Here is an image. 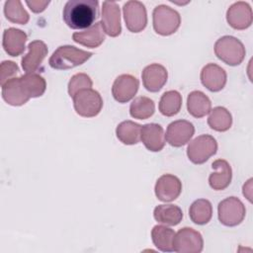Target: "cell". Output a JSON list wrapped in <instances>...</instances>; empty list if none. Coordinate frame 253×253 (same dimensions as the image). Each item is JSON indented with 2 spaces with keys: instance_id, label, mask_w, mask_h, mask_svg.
I'll return each instance as SVG.
<instances>
[{
  "instance_id": "obj_9",
  "label": "cell",
  "mask_w": 253,
  "mask_h": 253,
  "mask_svg": "<svg viewBox=\"0 0 253 253\" xmlns=\"http://www.w3.org/2000/svg\"><path fill=\"white\" fill-rule=\"evenodd\" d=\"M204 247L202 234L191 228L183 227L175 233L173 251L178 253H200Z\"/></svg>"
},
{
  "instance_id": "obj_8",
  "label": "cell",
  "mask_w": 253,
  "mask_h": 253,
  "mask_svg": "<svg viewBox=\"0 0 253 253\" xmlns=\"http://www.w3.org/2000/svg\"><path fill=\"white\" fill-rule=\"evenodd\" d=\"M245 206L236 197H228L222 200L217 207L218 219L225 226L240 224L245 217Z\"/></svg>"
},
{
  "instance_id": "obj_13",
  "label": "cell",
  "mask_w": 253,
  "mask_h": 253,
  "mask_svg": "<svg viewBox=\"0 0 253 253\" xmlns=\"http://www.w3.org/2000/svg\"><path fill=\"white\" fill-rule=\"evenodd\" d=\"M253 14L250 5L244 1L233 3L226 12V21L235 30H245L252 24Z\"/></svg>"
},
{
  "instance_id": "obj_1",
  "label": "cell",
  "mask_w": 253,
  "mask_h": 253,
  "mask_svg": "<svg viewBox=\"0 0 253 253\" xmlns=\"http://www.w3.org/2000/svg\"><path fill=\"white\" fill-rule=\"evenodd\" d=\"M45 88L46 83L43 77L37 73H26L2 85V98L11 106H22L31 98L41 97Z\"/></svg>"
},
{
  "instance_id": "obj_19",
  "label": "cell",
  "mask_w": 253,
  "mask_h": 253,
  "mask_svg": "<svg viewBox=\"0 0 253 253\" xmlns=\"http://www.w3.org/2000/svg\"><path fill=\"white\" fill-rule=\"evenodd\" d=\"M29 52L22 58V67L27 73H34L39 69L47 54V46L42 41H33L28 45Z\"/></svg>"
},
{
  "instance_id": "obj_27",
  "label": "cell",
  "mask_w": 253,
  "mask_h": 253,
  "mask_svg": "<svg viewBox=\"0 0 253 253\" xmlns=\"http://www.w3.org/2000/svg\"><path fill=\"white\" fill-rule=\"evenodd\" d=\"M189 216L191 220L199 225L208 223L212 216V207L209 200H196L189 209Z\"/></svg>"
},
{
  "instance_id": "obj_33",
  "label": "cell",
  "mask_w": 253,
  "mask_h": 253,
  "mask_svg": "<svg viewBox=\"0 0 253 253\" xmlns=\"http://www.w3.org/2000/svg\"><path fill=\"white\" fill-rule=\"evenodd\" d=\"M19 67L18 65L10 60H5L0 65V84L4 85L8 80L14 78V76L18 73Z\"/></svg>"
},
{
  "instance_id": "obj_26",
  "label": "cell",
  "mask_w": 253,
  "mask_h": 253,
  "mask_svg": "<svg viewBox=\"0 0 253 253\" xmlns=\"http://www.w3.org/2000/svg\"><path fill=\"white\" fill-rule=\"evenodd\" d=\"M175 232L165 225H155L151 230V239L157 249L162 252L173 251V240Z\"/></svg>"
},
{
  "instance_id": "obj_31",
  "label": "cell",
  "mask_w": 253,
  "mask_h": 253,
  "mask_svg": "<svg viewBox=\"0 0 253 253\" xmlns=\"http://www.w3.org/2000/svg\"><path fill=\"white\" fill-rule=\"evenodd\" d=\"M4 14L10 22L19 25H26L30 20L28 12L23 8L22 3L19 0L6 1L4 5Z\"/></svg>"
},
{
  "instance_id": "obj_30",
  "label": "cell",
  "mask_w": 253,
  "mask_h": 253,
  "mask_svg": "<svg viewBox=\"0 0 253 253\" xmlns=\"http://www.w3.org/2000/svg\"><path fill=\"white\" fill-rule=\"evenodd\" d=\"M155 112L154 102L144 96L136 97L129 106V114L132 118L138 120H146Z\"/></svg>"
},
{
  "instance_id": "obj_16",
  "label": "cell",
  "mask_w": 253,
  "mask_h": 253,
  "mask_svg": "<svg viewBox=\"0 0 253 253\" xmlns=\"http://www.w3.org/2000/svg\"><path fill=\"white\" fill-rule=\"evenodd\" d=\"M144 88L149 92H158L167 82L168 72L158 63H152L144 67L141 73Z\"/></svg>"
},
{
  "instance_id": "obj_20",
  "label": "cell",
  "mask_w": 253,
  "mask_h": 253,
  "mask_svg": "<svg viewBox=\"0 0 253 253\" xmlns=\"http://www.w3.org/2000/svg\"><path fill=\"white\" fill-rule=\"evenodd\" d=\"M211 168L214 171L209 177L210 186L216 191L227 188L232 178V170L229 163L224 159H216L212 162Z\"/></svg>"
},
{
  "instance_id": "obj_17",
  "label": "cell",
  "mask_w": 253,
  "mask_h": 253,
  "mask_svg": "<svg viewBox=\"0 0 253 253\" xmlns=\"http://www.w3.org/2000/svg\"><path fill=\"white\" fill-rule=\"evenodd\" d=\"M226 72L215 63H209L201 71L202 84L211 92L220 91L226 83Z\"/></svg>"
},
{
  "instance_id": "obj_18",
  "label": "cell",
  "mask_w": 253,
  "mask_h": 253,
  "mask_svg": "<svg viewBox=\"0 0 253 253\" xmlns=\"http://www.w3.org/2000/svg\"><path fill=\"white\" fill-rule=\"evenodd\" d=\"M140 140L149 151L158 152L162 150L166 141L163 127L154 123L142 126Z\"/></svg>"
},
{
  "instance_id": "obj_7",
  "label": "cell",
  "mask_w": 253,
  "mask_h": 253,
  "mask_svg": "<svg viewBox=\"0 0 253 253\" xmlns=\"http://www.w3.org/2000/svg\"><path fill=\"white\" fill-rule=\"evenodd\" d=\"M217 142L210 134H202L193 139L187 147V155L194 164H203L216 153Z\"/></svg>"
},
{
  "instance_id": "obj_24",
  "label": "cell",
  "mask_w": 253,
  "mask_h": 253,
  "mask_svg": "<svg viewBox=\"0 0 253 253\" xmlns=\"http://www.w3.org/2000/svg\"><path fill=\"white\" fill-rule=\"evenodd\" d=\"M153 216L159 223L173 226L180 223L183 218V211L175 205H159L154 209Z\"/></svg>"
},
{
  "instance_id": "obj_10",
  "label": "cell",
  "mask_w": 253,
  "mask_h": 253,
  "mask_svg": "<svg viewBox=\"0 0 253 253\" xmlns=\"http://www.w3.org/2000/svg\"><path fill=\"white\" fill-rule=\"evenodd\" d=\"M124 18L127 30L131 33H139L145 29L147 24V13L145 6L136 0L127 1L123 8Z\"/></svg>"
},
{
  "instance_id": "obj_34",
  "label": "cell",
  "mask_w": 253,
  "mask_h": 253,
  "mask_svg": "<svg viewBox=\"0 0 253 253\" xmlns=\"http://www.w3.org/2000/svg\"><path fill=\"white\" fill-rule=\"evenodd\" d=\"M29 8L34 13H41L45 10V8L48 6L49 1H39V0H32V1H26Z\"/></svg>"
},
{
  "instance_id": "obj_25",
  "label": "cell",
  "mask_w": 253,
  "mask_h": 253,
  "mask_svg": "<svg viewBox=\"0 0 253 253\" xmlns=\"http://www.w3.org/2000/svg\"><path fill=\"white\" fill-rule=\"evenodd\" d=\"M140 125L132 121H125L118 125L116 128V134L118 139L126 145L136 144L140 140L141 133Z\"/></svg>"
},
{
  "instance_id": "obj_12",
  "label": "cell",
  "mask_w": 253,
  "mask_h": 253,
  "mask_svg": "<svg viewBox=\"0 0 253 253\" xmlns=\"http://www.w3.org/2000/svg\"><path fill=\"white\" fill-rule=\"evenodd\" d=\"M138 87L139 81L136 77L131 74H122L115 79L112 94L117 102L126 103L134 97Z\"/></svg>"
},
{
  "instance_id": "obj_3",
  "label": "cell",
  "mask_w": 253,
  "mask_h": 253,
  "mask_svg": "<svg viewBox=\"0 0 253 253\" xmlns=\"http://www.w3.org/2000/svg\"><path fill=\"white\" fill-rule=\"evenodd\" d=\"M93 55L92 52L79 49L73 45H61L49 57L51 68L65 70L83 64Z\"/></svg>"
},
{
  "instance_id": "obj_11",
  "label": "cell",
  "mask_w": 253,
  "mask_h": 253,
  "mask_svg": "<svg viewBox=\"0 0 253 253\" xmlns=\"http://www.w3.org/2000/svg\"><path fill=\"white\" fill-rule=\"evenodd\" d=\"M194 133L195 127L192 123L186 120H178L167 126L165 139L170 145L180 147L189 142Z\"/></svg>"
},
{
  "instance_id": "obj_5",
  "label": "cell",
  "mask_w": 253,
  "mask_h": 253,
  "mask_svg": "<svg viewBox=\"0 0 253 253\" xmlns=\"http://www.w3.org/2000/svg\"><path fill=\"white\" fill-rule=\"evenodd\" d=\"M154 31L161 36L174 34L181 24L180 14L166 5H158L152 13Z\"/></svg>"
},
{
  "instance_id": "obj_6",
  "label": "cell",
  "mask_w": 253,
  "mask_h": 253,
  "mask_svg": "<svg viewBox=\"0 0 253 253\" xmlns=\"http://www.w3.org/2000/svg\"><path fill=\"white\" fill-rule=\"evenodd\" d=\"M72 99L76 113L84 118L96 117L103 107V99L100 93L92 88L80 90Z\"/></svg>"
},
{
  "instance_id": "obj_28",
  "label": "cell",
  "mask_w": 253,
  "mask_h": 253,
  "mask_svg": "<svg viewBox=\"0 0 253 253\" xmlns=\"http://www.w3.org/2000/svg\"><path fill=\"white\" fill-rule=\"evenodd\" d=\"M182 107V96L176 90L165 92L159 101V111L163 116L172 117L177 115Z\"/></svg>"
},
{
  "instance_id": "obj_4",
  "label": "cell",
  "mask_w": 253,
  "mask_h": 253,
  "mask_svg": "<svg viewBox=\"0 0 253 253\" xmlns=\"http://www.w3.org/2000/svg\"><path fill=\"white\" fill-rule=\"evenodd\" d=\"M214 53L224 63L235 66L243 61L246 51L238 39L232 36H223L215 42Z\"/></svg>"
},
{
  "instance_id": "obj_32",
  "label": "cell",
  "mask_w": 253,
  "mask_h": 253,
  "mask_svg": "<svg viewBox=\"0 0 253 253\" xmlns=\"http://www.w3.org/2000/svg\"><path fill=\"white\" fill-rule=\"evenodd\" d=\"M93 82L89 75L85 73H77L73 75L68 82V94L72 98L80 90L91 88Z\"/></svg>"
},
{
  "instance_id": "obj_29",
  "label": "cell",
  "mask_w": 253,
  "mask_h": 253,
  "mask_svg": "<svg viewBox=\"0 0 253 253\" xmlns=\"http://www.w3.org/2000/svg\"><path fill=\"white\" fill-rule=\"evenodd\" d=\"M208 125L216 131H226L232 125V117L229 111L223 107H215L210 112Z\"/></svg>"
},
{
  "instance_id": "obj_15",
  "label": "cell",
  "mask_w": 253,
  "mask_h": 253,
  "mask_svg": "<svg viewBox=\"0 0 253 253\" xmlns=\"http://www.w3.org/2000/svg\"><path fill=\"white\" fill-rule=\"evenodd\" d=\"M101 24L104 32L110 37H118L121 34V12L116 2H103Z\"/></svg>"
},
{
  "instance_id": "obj_2",
  "label": "cell",
  "mask_w": 253,
  "mask_h": 253,
  "mask_svg": "<svg viewBox=\"0 0 253 253\" xmlns=\"http://www.w3.org/2000/svg\"><path fill=\"white\" fill-rule=\"evenodd\" d=\"M98 8L97 0H69L63 8L62 18L73 30L88 29L98 17Z\"/></svg>"
},
{
  "instance_id": "obj_14",
  "label": "cell",
  "mask_w": 253,
  "mask_h": 253,
  "mask_svg": "<svg viewBox=\"0 0 253 253\" xmlns=\"http://www.w3.org/2000/svg\"><path fill=\"white\" fill-rule=\"evenodd\" d=\"M154 191L159 201L172 202L180 196L182 192V183L175 175L164 174L156 181Z\"/></svg>"
},
{
  "instance_id": "obj_23",
  "label": "cell",
  "mask_w": 253,
  "mask_h": 253,
  "mask_svg": "<svg viewBox=\"0 0 253 253\" xmlns=\"http://www.w3.org/2000/svg\"><path fill=\"white\" fill-rule=\"evenodd\" d=\"M187 109L191 116L203 118L211 110V102L202 91H192L187 98Z\"/></svg>"
},
{
  "instance_id": "obj_22",
  "label": "cell",
  "mask_w": 253,
  "mask_h": 253,
  "mask_svg": "<svg viewBox=\"0 0 253 253\" xmlns=\"http://www.w3.org/2000/svg\"><path fill=\"white\" fill-rule=\"evenodd\" d=\"M72 40L84 46L95 48L105 41V32L101 22L92 25L83 32H76L72 35Z\"/></svg>"
},
{
  "instance_id": "obj_21",
  "label": "cell",
  "mask_w": 253,
  "mask_h": 253,
  "mask_svg": "<svg viewBox=\"0 0 253 253\" xmlns=\"http://www.w3.org/2000/svg\"><path fill=\"white\" fill-rule=\"evenodd\" d=\"M27 34L16 28L6 29L3 33L2 45L10 56H18L25 50Z\"/></svg>"
}]
</instances>
